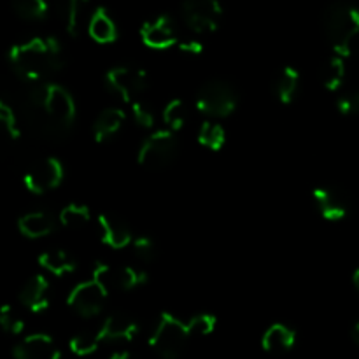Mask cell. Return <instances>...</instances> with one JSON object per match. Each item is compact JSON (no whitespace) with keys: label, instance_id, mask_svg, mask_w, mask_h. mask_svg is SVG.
Instances as JSON below:
<instances>
[{"label":"cell","instance_id":"obj_17","mask_svg":"<svg viewBox=\"0 0 359 359\" xmlns=\"http://www.w3.org/2000/svg\"><path fill=\"white\" fill-rule=\"evenodd\" d=\"M20 304L34 314H41L49 307V283L44 276H34L21 286Z\"/></svg>","mask_w":359,"mask_h":359},{"label":"cell","instance_id":"obj_40","mask_svg":"<svg viewBox=\"0 0 359 359\" xmlns=\"http://www.w3.org/2000/svg\"><path fill=\"white\" fill-rule=\"evenodd\" d=\"M353 283H354V287H356L358 293H359V269L356 270V272H354V276H353Z\"/></svg>","mask_w":359,"mask_h":359},{"label":"cell","instance_id":"obj_26","mask_svg":"<svg viewBox=\"0 0 359 359\" xmlns=\"http://www.w3.org/2000/svg\"><path fill=\"white\" fill-rule=\"evenodd\" d=\"M198 142L210 151H221L226 144V132L219 123L205 121L198 130Z\"/></svg>","mask_w":359,"mask_h":359},{"label":"cell","instance_id":"obj_29","mask_svg":"<svg viewBox=\"0 0 359 359\" xmlns=\"http://www.w3.org/2000/svg\"><path fill=\"white\" fill-rule=\"evenodd\" d=\"M102 340L98 337V333H90V332H83L77 333L70 339L69 347L76 356H90L93 354L95 351L100 347Z\"/></svg>","mask_w":359,"mask_h":359},{"label":"cell","instance_id":"obj_18","mask_svg":"<svg viewBox=\"0 0 359 359\" xmlns=\"http://www.w3.org/2000/svg\"><path fill=\"white\" fill-rule=\"evenodd\" d=\"M297 344V332L283 323H276L270 326L262 337L263 351L270 354H284L290 353Z\"/></svg>","mask_w":359,"mask_h":359},{"label":"cell","instance_id":"obj_20","mask_svg":"<svg viewBox=\"0 0 359 359\" xmlns=\"http://www.w3.org/2000/svg\"><path fill=\"white\" fill-rule=\"evenodd\" d=\"M125 112L121 109L109 107L104 109L100 114L97 116L93 123V137L97 142H105V140L112 139L116 133L121 130L123 123H125Z\"/></svg>","mask_w":359,"mask_h":359},{"label":"cell","instance_id":"obj_25","mask_svg":"<svg viewBox=\"0 0 359 359\" xmlns=\"http://www.w3.org/2000/svg\"><path fill=\"white\" fill-rule=\"evenodd\" d=\"M323 84L328 91H339L346 79V60L340 55H333L323 67Z\"/></svg>","mask_w":359,"mask_h":359},{"label":"cell","instance_id":"obj_2","mask_svg":"<svg viewBox=\"0 0 359 359\" xmlns=\"http://www.w3.org/2000/svg\"><path fill=\"white\" fill-rule=\"evenodd\" d=\"M30 102L41 109L49 128L67 132L76 121V102L63 86L55 83H42L30 93Z\"/></svg>","mask_w":359,"mask_h":359},{"label":"cell","instance_id":"obj_4","mask_svg":"<svg viewBox=\"0 0 359 359\" xmlns=\"http://www.w3.org/2000/svg\"><path fill=\"white\" fill-rule=\"evenodd\" d=\"M191 337L193 333L189 323L181 321L175 316L163 312L151 333L149 346L163 359H177L184 353Z\"/></svg>","mask_w":359,"mask_h":359},{"label":"cell","instance_id":"obj_3","mask_svg":"<svg viewBox=\"0 0 359 359\" xmlns=\"http://www.w3.org/2000/svg\"><path fill=\"white\" fill-rule=\"evenodd\" d=\"M323 27L335 55L347 58L359 37V9L347 2L332 4L323 18Z\"/></svg>","mask_w":359,"mask_h":359},{"label":"cell","instance_id":"obj_8","mask_svg":"<svg viewBox=\"0 0 359 359\" xmlns=\"http://www.w3.org/2000/svg\"><path fill=\"white\" fill-rule=\"evenodd\" d=\"M105 83L112 93L118 95L123 102H135L147 90L146 70L137 67H114L105 74Z\"/></svg>","mask_w":359,"mask_h":359},{"label":"cell","instance_id":"obj_34","mask_svg":"<svg viewBox=\"0 0 359 359\" xmlns=\"http://www.w3.org/2000/svg\"><path fill=\"white\" fill-rule=\"evenodd\" d=\"M189 328L193 337H207L216 330L217 319L210 314H198L189 319Z\"/></svg>","mask_w":359,"mask_h":359},{"label":"cell","instance_id":"obj_39","mask_svg":"<svg viewBox=\"0 0 359 359\" xmlns=\"http://www.w3.org/2000/svg\"><path fill=\"white\" fill-rule=\"evenodd\" d=\"M351 335H353V340H354V344H356V346L359 347V323H356V325H354V328H353V333H351Z\"/></svg>","mask_w":359,"mask_h":359},{"label":"cell","instance_id":"obj_6","mask_svg":"<svg viewBox=\"0 0 359 359\" xmlns=\"http://www.w3.org/2000/svg\"><path fill=\"white\" fill-rule=\"evenodd\" d=\"M179 142L172 130H158L151 133L140 146L137 161L144 168L149 170H160L170 165L177 156Z\"/></svg>","mask_w":359,"mask_h":359},{"label":"cell","instance_id":"obj_33","mask_svg":"<svg viewBox=\"0 0 359 359\" xmlns=\"http://www.w3.org/2000/svg\"><path fill=\"white\" fill-rule=\"evenodd\" d=\"M133 255L137 259L144 263H151L156 258V244L149 237H137L132 242Z\"/></svg>","mask_w":359,"mask_h":359},{"label":"cell","instance_id":"obj_30","mask_svg":"<svg viewBox=\"0 0 359 359\" xmlns=\"http://www.w3.org/2000/svg\"><path fill=\"white\" fill-rule=\"evenodd\" d=\"M84 4H88V0H62V20L70 35H77L81 9Z\"/></svg>","mask_w":359,"mask_h":359},{"label":"cell","instance_id":"obj_10","mask_svg":"<svg viewBox=\"0 0 359 359\" xmlns=\"http://www.w3.org/2000/svg\"><path fill=\"white\" fill-rule=\"evenodd\" d=\"M93 279H97L105 290L111 291H132L135 287L142 286L147 280L146 272L133 266L126 265H100L95 266Z\"/></svg>","mask_w":359,"mask_h":359},{"label":"cell","instance_id":"obj_28","mask_svg":"<svg viewBox=\"0 0 359 359\" xmlns=\"http://www.w3.org/2000/svg\"><path fill=\"white\" fill-rule=\"evenodd\" d=\"M186 119H188V109L181 98H174L168 102L163 109V123L172 132H179L184 128Z\"/></svg>","mask_w":359,"mask_h":359},{"label":"cell","instance_id":"obj_14","mask_svg":"<svg viewBox=\"0 0 359 359\" xmlns=\"http://www.w3.org/2000/svg\"><path fill=\"white\" fill-rule=\"evenodd\" d=\"M98 226H100L102 242L112 249H125L133 242L132 230L123 217L112 212H102L98 216Z\"/></svg>","mask_w":359,"mask_h":359},{"label":"cell","instance_id":"obj_15","mask_svg":"<svg viewBox=\"0 0 359 359\" xmlns=\"http://www.w3.org/2000/svg\"><path fill=\"white\" fill-rule=\"evenodd\" d=\"M14 359H62L53 339L44 333L28 335L13 351Z\"/></svg>","mask_w":359,"mask_h":359},{"label":"cell","instance_id":"obj_13","mask_svg":"<svg viewBox=\"0 0 359 359\" xmlns=\"http://www.w3.org/2000/svg\"><path fill=\"white\" fill-rule=\"evenodd\" d=\"M319 214L328 221H342L349 214V200L333 186H319L312 193Z\"/></svg>","mask_w":359,"mask_h":359},{"label":"cell","instance_id":"obj_37","mask_svg":"<svg viewBox=\"0 0 359 359\" xmlns=\"http://www.w3.org/2000/svg\"><path fill=\"white\" fill-rule=\"evenodd\" d=\"M179 49L186 55H200L203 51V46L198 41H184L179 42Z\"/></svg>","mask_w":359,"mask_h":359},{"label":"cell","instance_id":"obj_35","mask_svg":"<svg viewBox=\"0 0 359 359\" xmlns=\"http://www.w3.org/2000/svg\"><path fill=\"white\" fill-rule=\"evenodd\" d=\"M0 121L4 123V128L9 133L11 139H18L20 137V125H18L14 109L11 105H7L6 102H0Z\"/></svg>","mask_w":359,"mask_h":359},{"label":"cell","instance_id":"obj_1","mask_svg":"<svg viewBox=\"0 0 359 359\" xmlns=\"http://www.w3.org/2000/svg\"><path fill=\"white\" fill-rule=\"evenodd\" d=\"M9 62L21 79L37 83L62 69L63 55L56 39L34 37L14 46L9 53Z\"/></svg>","mask_w":359,"mask_h":359},{"label":"cell","instance_id":"obj_7","mask_svg":"<svg viewBox=\"0 0 359 359\" xmlns=\"http://www.w3.org/2000/svg\"><path fill=\"white\" fill-rule=\"evenodd\" d=\"M182 18L189 30L195 34H212L221 23L223 7L219 0H184Z\"/></svg>","mask_w":359,"mask_h":359},{"label":"cell","instance_id":"obj_38","mask_svg":"<svg viewBox=\"0 0 359 359\" xmlns=\"http://www.w3.org/2000/svg\"><path fill=\"white\" fill-rule=\"evenodd\" d=\"M109 359H139V358L133 356V354L128 353V351H118V353L112 354Z\"/></svg>","mask_w":359,"mask_h":359},{"label":"cell","instance_id":"obj_32","mask_svg":"<svg viewBox=\"0 0 359 359\" xmlns=\"http://www.w3.org/2000/svg\"><path fill=\"white\" fill-rule=\"evenodd\" d=\"M132 114L137 125L142 126V128H153L154 126V119H156L154 111L146 104V102L140 100V98L132 102Z\"/></svg>","mask_w":359,"mask_h":359},{"label":"cell","instance_id":"obj_24","mask_svg":"<svg viewBox=\"0 0 359 359\" xmlns=\"http://www.w3.org/2000/svg\"><path fill=\"white\" fill-rule=\"evenodd\" d=\"M62 226H65L67 230H83L90 224L91 221V212L86 205H81V203H70V205L63 207L62 212L58 216Z\"/></svg>","mask_w":359,"mask_h":359},{"label":"cell","instance_id":"obj_16","mask_svg":"<svg viewBox=\"0 0 359 359\" xmlns=\"http://www.w3.org/2000/svg\"><path fill=\"white\" fill-rule=\"evenodd\" d=\"M102 344L104 342H132L139 333V325L135 319L125 314H112L102 323L98 330Z\"/></svg>","mask_w":359,"mask_h":359},{"label":"cell","instance_id":"obj_36","mask_svg":"<svg viewBox=\"0 0 359 359\" xmlns=\"http://www.w3.org/2000/svg\"><path fill=\"white\" fill-rule=\"evenodd\" d=\"M337 109L344 116L359 114V90L340 95V98L337 100Z\"/></svg>","mask_w":359,"mask_h":359},{"label":"cell","instance_id":"obj_31","mask_svg":"<svg viewBox=\"0 0 359 359\" xmlns=\"http://www.w3.org/2000/svg\"><path fill=\"white\" fill-rule=\"evenodd\" d=\"M0 326L9 335H20L25 330L23 319L11 305H4L2 311H0Z\"/></svg>","mask_w":359,"mask_h":359},{"label":"cell","instance_id":"obj_21","mask_svg":"<svg viewBox=\"0 0 359 359\" xmlns=\"http://www.w3.org/2000/svg\"><path fill=\"white\" fill-rule=\"evenodd\" d=\"M88 34L98 44H111V42H114L118 39V27H116V23L112 21V18L109 16L104 7H98L93 13V16L90 18Z\"/></svg>","mask_w":359,"mask_h":359},{"label":"cell","instance_id":"obj_27","mask_svg":"<svg viewBox=\"0 0 359 359\" xmlns=\"http://www.w3.org/2000/svg\"><path fill=\"white\" fill-rule=\"evenodd\" d=\"M14 13L28 21L44 20L48 14V2L46 0H11Z\"/></svg>","mask_w":359,"mask_h":359},{"label":"cell","instance_id":"obj_11","mask_svg":"<svg viewBox=\"0 0 359 359\" xmlns=\"http://www.w3.org/2000/svg\"><path fill=\"white\" fill-rule=\"evenodd\" d=\"M63 177H65V170H63L62 161L48 156L28 168V172L25 174V186L28 191L35 193V195H44V193L58 188Z\"/></svg>","mask_w":359,"mask_h":359},{"label":"cell","instance_id":"obj_22","mask_svg":"<svg viewBox=\"0 0 359 359\" xmlns=\"http://www.w3.org/2000/svg\"><path fill=\"white\" fill-rule=\"evenodd\" d=\"M39 265L49 273L56 277H62L65 273H72L76 270V259L63 249H53V251H46L39 256Z\"/></svg>","mask_w":359,"mask_h":359},{"label":"cell","instance_id":"obj_9","mask_svg":"<svg viewBox=\"0 0 359 359\" xmlns=\"http://www.w3.org/2000/svg\"><path fill=\"white\" fill-rule=\"evenodd\" d=\"M107 294L109 291L97 279H91L86 280V283L77 284L70 291L67 304L77 316L90 319L100 314L105 305V300H107Z\"/></svg>","mask_w":359,"mask_h":359},{"label":"cell","instance_id":"obj_19","mask_svg":"<svg viewBox=\"0 0 359 359\" xmlns=\"http://www.w3.org/2000/svg\"><path fill=\"white\" fill-rule=\"evenodd\" d=\"M56 223L53 219L51 214L44 212V210H35V212H28L18 219V228H20L21 235L27 238H42L48 237L53 230H55Z\"/></svg>","mask_w":359,"mask_h":359},{"label":"cell","instance_id":"obj_5","mask_svg":"<svg viewBox=\"0 0 359 359\" xmlns=\"http://www.w3.org/2000/svg\"><path fill=\"white\" fill-rule=\"evenodd\" d=\"M238 104V95L230 83L214 79L203 84L196 95V109L214 119H223L233 114Z\"/></svg>","mask_w":359,"mask_h":359},{"label":"cell","instance_id":"obj_23","mask_svg":"<svg viewBox=\"0 0 359 359\" xmlns=\"http://www.w3.org/2000/svg\"><path fill=\"white\" fill-rule=\"evenodd\" d=\"M298 86H300V74L293 67H284L279 74L273 88H276V95L279 98L280 104L290 105L297 98Z\"/></svg>","mask_w":359,"mask_h":359},{"label":"cell","instance_id":"obj_12","mask_svg":"<svg viewBox=\"0 0 359 359\" xmlns=\"http://www.w3.org/2000/svg\"><path fill=\"white\" fill-rule=\"evenodd\" d=\"M140 37L144 44L151 49H168L179 44V34L174 20L165 14L146 21L140 28Z\"/></svg>","mask_w":359,"mask_h":359}]
</instances>
